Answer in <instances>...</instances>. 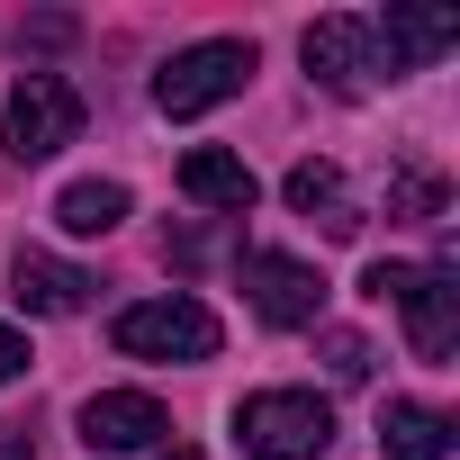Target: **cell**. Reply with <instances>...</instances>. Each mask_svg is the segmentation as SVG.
<instances>
[{"label":"cell","mask_w":460,"mask_h":460,"mask_svg":"<svg viewBox=\"0 0 460 460\" xmlns=\"http://www.w3.org/2000/svg\"><path fill=\"white\" fill-rule=\"evenodd\" d=\"M379 451L388 460H451V415L415 406V397H388L379 406Z\"/></svg>","instance_id":"obj_12"},{"label":"cell","mask_w":460,"mask_h":460,"mask_svg":"<svg viewBox=\"0 0 460 460\" xmlns=\"http://www.w3.org/2000/svg\"><path fill=\"white\" fill-rule=\"evenodd\" d=\"M109 343H118L127 361H217L226 325H217L199 298H136V307L109 325Z\"/></svg>","instance_id":"obj_2"},{"label":"cell","mask_w":460,"mask_h":460,"mask_svg":"<svg viewBox=\"0 0 460 460\" xmlns=\"http://www.w3.org/2000/svg\"><path fill=\"white\" fill-rule=\"evenodd\" d=\"M127 217V181H73L55 199V226L64 235H109V226Z\"/></svg>","instance_id":"obj_13"},{"label":"cell","mask_w":460,"mask_h":460,"mask_svg":"<svg viewBox=\"0 0 460 460\" xmlns=\"http://www.w3.org/2000/svg\"><path fill=\"white\" fill-rule=\"evenodd\" d=\"M10 298H19L28 316H73V307L91 298V271H73V262H55V253H19V262H10Z\"/></svg>","instance_id":"obj_11"},{"label":"cell","mask_w":460,"mask_h":460,"mask_svg":"<svg viewBox=\"0 0 460 460\" xmlns=\"http://www.w3.org/2000/svg\"><path fill=\"white\" fill-rule=\"evenodd\" d=\"M325 370L334 379H370V343L361 334H325Z\"/></svg>","instance_id":"obj_16"},{"label":"cell","mask_w":460,"mask_h":460,"mask_svg":"<svg viewBox=\"0 0 460 460\" xmlns=\"http://www.w3.org/2000/svg\"><path fill=\"white\" fill-rule=\"evenodd\" d=\"M181 190H190L199 208H217V217H244V208L262 199L253 163H244V154H226V145H199V154H181Z\"/></svg>","instance_id":"obj_9"},{"label":"cell","mask_w":460,"mask_h":460,"mask_svg":"<svg viewBox=\"0 0 460 460\" xmlns=\"http://www.w3.org/2000/svg\"><path fill=\"white\" fill-rule=\"evenodd\" d=\"M28 451H37V433H28V424H0V460H28Z\"/></svg>","instance_id":"obj_19"},{"label":"cell","mask_w":460,"mask_h":460,"mask_svg":"<svg viewBox=\"0 0 460 460\" xmlns=\"http://www.w3.org/2000/svg\"><path fill=\"white\" fill-rule=\"evenodd\" d=\"M289 208H298V217H325V235H352V226H361V217L343 208V172H334V163H298V172H289Z\"/></svg>","instance_id":"obj_14"},{"label":"cell","mask_w":460,"mask_h":460,"mask_svg":"<svg viewBox=\"0 0 460 460\" xmlns=\"http://www.w3.org/2000/svg\"><path fill=\"white\" fill-rule=\"evenodd\" d=\"M361 289L388 298V307H406V343H415V361H442V352L460 343V280H451L442 262H370Z\"/></svg>","instance_id":"obj_1"},{"label":"cell","mask_w":460,"mask_h":460,"mask_svg":"<svg viewBox=\"0 0 460 460\" xmlns=\"http://www.w3.org/2000/svg\"><path fill=\"white\" fill-rule=\"evenodd\" d=\"M235 433L262 460H325L334 451V406L307 397V388H262V397L235 406Z\"/></svg>","instance_id":"obj_3"},{"label":"cell","mask_w":460,"mask_h":460,"mask_svg":"<svg viewBox=\"0 0 460 460\" xmlns=\"http://www.w3.org/2000/svg\"><path fill=\"white\" fill-rule=\"evenodd\" d=\"M154 433H172L163 397H145V388H100V397H82V442H91V451H145Z\"/></svg>","instance_id":"obj_7"},{"label":"cell","mask_w":460,"mask_h":460,"mask_svg":"<svg viewBox=\"0 0 460 460\" xmlns=\"http://www.w3.org/2000/svg\"><path fill=\"white\" fill-rule=\"evenodd\" d=\"M73 136H82V91L64 73H28L10 91V109H0V145H10V163H55Z\"/></svg>","instance_id":"obj_5"},{"label":"cell","mask_w":460,"mask_h":460,"mask_svg":"<svg viewBox=\"0 0 460 460\" xmlns=\"http://www.w3.org/2000/svg\"><path fill=\"white\" fill-rule=\"evenodd\" d=\"M244 82H253V46L244 37H208V46H181L154 73V109L163 118H208L217 100H235Z\"/></svg>","instance_id":"obj_4"},{"label":"cell","mask_w":460,"mask_h":460,"mask_svg":"<svg viewBox=\"0 0 460 460\" xmlns=\"http://www.w3.org/2000/svg\"><path fill=\"white\" fill-rule=\"evenodd\" d=\"M154 460H199V451H190V442H163V451H154Z\"/></svg>","instance_id":"obj_20"},{"label":"cell","mask_w":460,"mask_h":460,"mask_svg":"<svg viewBox=\"0 0 460 460\" xmlns=\"http://www.w3.org/2000/svg\"><path fill=\"white\" fill-rule=\"evenodd\" d=\"M19 370H28V334H19V325H0V388H10Z\"/></svg>","instance_id":"obj_17"},{"label":"cell","mask_w":460,"mask_h":460,"mask_svg":"<svg viewBox=\"0 0 460 460\" xmlns=\"http://www.w3.org/2000/svg\"><path fill=\"white\" fill-rule=\"evenodd\" d=\"M244 298L262 325H316L325 316V280L289 253H244Z\"/></svg>","instance_id":"obj_6"},{"label":"cell","mask_w":460,"mask_h":460,"mask_svg":"<svg viewBox=\"0 0 460 460\" xmlns=\"http://www.w3.org/2000/svg\"><path fill=\"white\" fill-rule=\"evenodd\" d=\"M388 217H406V226L442 217V172H397L388 181Z\"/></svg>","instance_id":"obj_15"},{"label":"cell","mask_w":460,"mask_h":460,"mask_svg":"<svg viewBox=\"0 0 460 460\" xmlns=\"http://www.w3.org/2000/svg\"><path fill=\"white\" fill-rule=\"evenodd\" d=\"M451 37H460V19H451V10H388V19H370V46L388 55V73H406V64H433Z\"/></svg>","instance_id":"obj_10"},{"label":"cell","mask_w":460,"mask_h":460,"mask_svg":"<svg viewBox=\"0 0 460 460\" xmlns=\"http://www.w3.org/2000/svg\"><path fill=\"white\" fill-rule=\"evenodd\" d=\"M298 55H307V73L334 100H361V82H370V19H316Z\"/></svg>","instance_id":"obj_8"},{"label":"cell","mask_w":460,"mask_h":460,"mask_svg":"<svg viewBox=\"0 0 460 460\" xmlns=\"http://www.w3.org/2000/svg\"><path fill=\"white\" fill-rule=\"evenodd\" d=\"M73 37V19H37V28H19V46H64Z\"/></svg>","instance_id":"obj_18"}]
</instances>
